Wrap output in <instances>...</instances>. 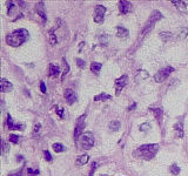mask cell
<instances>
[{
    "instance_id": "6da1fadb",
    "label": "cell",
    "mask_w": 188,
    "mask_h": 176,
    "mask_svg": "<svg viewBox=\"0 0 188 176\" xmlns=\"http://www.w3.org/2000/svg\"><path fill=\"white\" fill-rule=\"evenodd\" d=\"M30 37V33L25 28H19L16 29L12 33H10L7 37H6V43H8L12 47H19L20 45L26 41Z\"/></svg>"
},
{
    "instance_id": "7a4b0ae2",
    "label": "cell",
    "mask_w": 188,
    "mask_h": 176,
    "mask_svg": "<svg viewBox=\"0 0 188 176\" xmlns=\"http://www.w3.org/2000/svg\"><path fill=\"white\" fill-rule=\"evenodd\" d=\"M159 150V144L152 143V144H142L140 146L138 149L134 151V155L138 157H141L144 160H150L153 159L155 154Z\"/></svg>"
},
{
    "instance_id": "3957f363",
    "label": "cell",
    "mask_w": 188,
    "mask_h": 176,
    "mask_svg": "<svg viewBox=\"0 0 188 176\" xmlns=\"http://www.w3.org/2000/svg\"><path fill=\"white\" fill-rule=\"evenodd\" d=\"M160 19H162L161 13H160L159 11L153 12V14H150L149 20H148L147 25H146L145 28H144V31H142V35H145V34H147V32H149L150 29H152V27L154 26V24H155L156 21H159Z\"/></svg>"
},
{
    "instance_id": "277c9868",
    "label": "cell",
    "mask_w": 188,
    "mask_h": 176,
    "mask_svg": "<svg viewBox=\"0 0 188 176\" xmlns=\"http://www.w3.org/2000/svg\"><path fill=\"white\" fill-rule=\"evenodd\" d=\"M174 72V68L173 67H165V68H162L161 70H159L155 75H154V80L156 82H163L165 80H167V78L171 75V73Z\"/></svg>"
},
{
    "instance_id": "5b68a950",
    "label": "cell",
    "mask_w": 188,
    "mask_h": 176,
    "mask_svg": "<svg viewBox=\"0 0 188 176\" xmlns=\"http://www.w3.org/2000/svg\"><path fill=\"white\" fill-rule=\"evenodd\" d=\"M105 13H106V7L103 5H97L94 8V16L93 19L97 24H102L105 20Z\"/></svg>"
},
{
    "instance_id": "8992f818",
    "label": "cell",
    "mask_w": 188,
    "mask_h": 176,
    "mask_svg": "<svg viewBox=\"0 0 188 176\" xmlns=\"http://www.w3.org/2000/svg\"><path fill=\"white\" fill-rule=\"evenodd\" d=\"M85 117L86 115H81L78 121H76V124H75V129H74V140L78 141L79 138L81 136V134L84 132V127H85Z\"/></svg>"
},
{
    "instance_id": "52a82bcc",
    "label": "cell",
    "mask_w": 188,
    "mask_h": 176,
    "mask_svg": "<svg viewBox=\"0 0 188 176\" xmlns=\"http://www.w3.org/2000/svg\"><path fill=\"white\" fill-rule=\"evenodd\" d=\"M94 144V139L91 133L84 134L80 139V146L84 149H91Z\"/></svg>"
},
{
    "instance_id": "ba28073f",
    "label": "cell",
    "mask_w": 188,
    "mask_h": 176,
    "mask_svg": "<svg viewBox=\"0 0 188 176\" xmlns=\"http://www.w3.org/2000/svg\"><path fill=\"white\" fill-rule=\"evenodd\" d=\"M127 79H128L127 75H122V76H120L119 79L115 80L114 85H115V88H117V95H119V94L121 93V91H122V88L126 87V85H127Z\"/></svg>"
},
{
    "instance_id": "9c48e42d",
    "label": "cell",
    "mask_w": 188,
    "mask_h": 176,
    "mask_svg": "<svg viewBox=\"0 0 188 176\" xmlns=\"http://www.w3.org/2000/svg\"><path fill=\"white\" fill-rule=\"evenodd\" d=\"M64 96H65V99H66V102H67L68 105H73L75 102V100H76V95H75V93L73 92V89H71V88L65 91Z\"/></svg>"
},
{
    "instance_id": "30bf717a",
    "label": "cell",
    "mask_w": 188,
    "mask_h": 176,
    "mask_svg": "<svg viewBox=\"0 0 188 176\" xmlns=\"http://www.w3.org/2000/svg\"><path fill=\"white\" fill-rule=\"evenodd\" d=\"M119 10L122 14H127L132 10V4L127 0H122V1L119 2Z\"/></svg>"
},
{
    "instance_id": "8fae6325",
    "label": "cell",
    "mask_w": 188,
    "mask_h": 176,
    "mask_svg": "<svg viewBox=\"0 0 188 176\" xmlns=\"http://www.w3.org/2000/svg\"><path fill=\"white\" fill-rule=\"evenodd\" d=\"M37 12L38 14L43 18V21L45 22L46 20H47V16H46V12H45V5H44L43 1H39V2H37Z\"/></svg>"
},
{
    "instance_id": "7c38bea8",
    "label": "cell",
    "mask_w": 188,
    "mask_h": 176,
    "mask_svg": "<svg viewBox=\"0 0 188 176\" xmlns=\"http://www.w3.org/2000/svg\"><path fill=\"white\" fill-rule=\"evenodd\" d=\"M60 74V68L59 66L51 64L49 65V70H48V76L49 78H58Z\"/></svg>"
},
{
    "instance_id": "4fadbf2b",
    "label": "cell",
    "mask_w": 188,
    "mask_h": 176,
    "mask_svg": "<svg viewBox=\"0 0 188 176\" xmlns=\"http://www.w3.org/2000/svg\"><path fill=\"white\" fill-rule=\"evenodd\" d=\"M0 85H1V92L6 93V92H11L13 89V86L10 81H7L6 79H1L0 81Z\"/></svg>"
},
{
    "instance_id": "5bb4252c",
    "label": "cell",
    "mask_w": 188,
    "mask_h": 176,
    "mask_svg": "<svg viewBox=\"0 0 188 176\" xmlns=\"http://www.w3.org/2000/svg\"><path fill=\"white\" fill-rule=\"evenodd\" d=\"M7 126L10 129H24V126L22 124H16L12 120V116L8 114L7 115Z\"/></svg>"
},
{
    "instance_id": "9a60e30c",
    "label": "cell",
    "mask_w": 188,
    "mask_h": 176,
    "mask_svg": "<svg viewBox=\"0 0 188 176\" xmlns=\"http://www.w3.org/2000/svg\"><path fill=\"white\" fill-rule=\"evenodd\" d=\"M117 35L121 39H125V38L128 37V29L122 26H118L117 27Z\"/></svg>"
},
{
    "instance_id": "2e32d148",
    "label": "cell",
    "mask_w": 188,
    "mask_h": 176,
    "mask_svg": "<svg viewBox=\"0 0 188 176\" xmlns=\"http://www.w3.org/2000/svg\"><path fill=\"white\" fill-rule=\"evenodd\" d=\"M149 111L154 114V116H155V119L158 120V122L161 123V121H162V108H149Z\"/></svg>"
},
{
    "instance_id": "e0dca14e",
    "label": "cell",
    "mask_w": 188,
    "mask_h": 176,
    "mask_svg": "<svg viewBox=\"0 0 188 176\" xmlns=\"http://www.w3.org/2000/svg\"><path fill=\"white\" fill-rule=\"evenodd\" d=\"M88 160H89V156H88L87 154H84V155L78 156V159L75 160V163H76L78 165H84L88 162Z\"/></svg>"
},
{
    "instance_id": "ac0fdd59",
    "label": "cell",
    "mask_w": 188,
    "mask_h": 176,
    "mask_svg": "<svg viewBox=\"0 0 188 176\" xmlns=\"http://www.w3.org/2000/svg\"><path fill=\"white\" fill-rule=\"evenodd\" d=\"M120 127H121V124H120L119 121H111L109 124H108V128H109V130H112V132H117V130H119Z\"/></svg>"
},
{
    "instance_id": "d6986e66",
    "label": "cell",
    "mask_w": 188,
    "mask_h": 176,
    "mask_svg": "<svg viewBox=\"0 0 188 176\" xmlns=\"http://www.w3.org/2000/svg\"><path fill=\"white\" fill-rule=\"evenodd\" d=\"M174 129L177 132L179 138H183V129H182V122H179L174 124Z\"/></svg>"
},
{
    "instance_id": "ffe728a7",
    "label": "cell",
    "mask_w": 188,
    "mask_h": 176,
    "mask_svg": "<svg viewBox=\"0 0 188 176\" xmlns=\"http://www.w3.org/2000/svg\"><path fill=\"white\" fill-rule=\"evenodd\" d=\"M111 97L112 96L106 94V93H101V94H99V95H97L94 97V101H106V100L111 99Z\"/></svg>"
},
{
    "instance_id": "44dd1931",
    "label": "cell",
    "mask_w": 188,
    "mask_h": 176,
    "mask_svg": "<svg viewBox=\"0 0 188 176\" xmlns=\"http://www.w3.org/2000/svg\"><path fill=\"white\" fill-rule=\"evenodd\" d=\"M169 171L172 173L173 175H179V173H180V167L177 165H169Z\"/></svg>"
},
{
    "instance_id": "7402d4cb",
    "label": "cell",
    "mask_w": 188,
    "mask_h": 176,
    "mask_svg": "<svg viewBox=\"0 0 188 176\" xmlns=\"http://www.w3.org/2000/svg\"><path fill=\"white\" fill-rule=\"evenodd\" d=\"M102 65L101 64H98V62H93V64L91 65V70L93 72V73H99V70H101Z\"/></svg>"
},
{
    "instance_id": "603a6c76",
    "label": "cell",
    "mask_w": 188,
    "mask_h": 176,
    "mask_svg": "<svg viewBox=\"0 0 188 176\" xmlns=\"http://www.w3.org/2000/svg\"><path fill=\"white\" fill-rule=\"evenodd\" d=\"M188 37V28H182L180 33H179V35H177V39L179 40H183V39H186Z\"/></svg>"
},
{
    "instance_id": "cb8c5ba5",
    "label": "cell",
    "mask_w": 188,
    "mask_h": 176,
    "mask_svg": "<svg viewBox=\"0 0 188 176\" xmlns=\"http://www.w3.org/2000/svg\"><path fill=\"white\" fill-rule=\"evenodd\" d=\"M52 147H53L55 153H62V151H65V147L61 143H54Z\"/></svg>"
},
{
    "instance_id": "d4e9b609",
    "label": "cell",
    "mask_w": 188,
    "mask_h": 176,
    "mask_svg": "<svg viewBox=\"0 0 188 176\" xmlns=\"http://www.w3.org/2000/svg\"><path fill=\"white\" fill-rule=\"evenodd\" d=\"M160 37H161V39L165 41V43H167V41L172 38V34H171L169 32H162L161 34H160Z\"/></svg>"
},
{
    "instance_id": "484cf974",
    "label": "cell",
    "mask_w": 188,
    "mask_h": 176,
    "mask_svg": "<svg viewBox=\"0 0 188 176\" xmlns=\"http://www.w3.org/2000/svg\"><path fill=\"white\" fill-rule=\"evenodd\" d=\"M1 144H2V154L5 155L6 153H8V151H10V146H8V143L6 142L5 140H2V141H1Z\"/></svg>"
},
{
    "instance_id": "4316f807",
    "label": "cell",
    "mask_w": 188,
    "mask_h": 176,
    "mask_svg": "<svg viewBox=\"0 0 188 176\" xmlns=\"http://www.w3.org/2000/svg\"><path fill=\"white\" fill-rule=\"evenodd\" d=\"M8 140H10V142L11 143H18L19 142V136L18 135H16V134H11L10 136H8Z\"/></svg>"
},
{
    "instance_id": "83f0119b",
    "label": "cell",
    "mask_w": 188,
    "mask_h": 176,
    "mask_svg": "<svg viewBox=\"0 0 188 176\" xmlns=\"http://www.w3.org/2000/svg\"><path fill=\"white\" fill-rule=\"evenodd\" d=\"M172 4H174L177 7L182 8V10H185V8H186V2H183V1H172Z\"/></svg>"
},
{
    "instance_id": "f1b7e54d",
    "label": "cell",
    "mask_w": 188,
    "mask_h": 176,
    "mask_svg": "<svg viewBox=\"0 0 188 176\" xmlns=\"http://www.w3.org/2000/svg\"><path fill=\"white\" fill-rule=\"evenodd\" d=\"M75 61H76V65H78V67H79V68H85L86 62H85L82 59H76Z\"/></svg>"
},
{
    "instance_id": "f546056e",
    "label": "cell",
    "mask_w": 188,
    "mask_h": 176,
    "mask_svg": "<svg viewBox=\"0 0 188 176\" xmlns=\"http://www.w3.org/2000/svg\"><path fill=\"white\" fill-rule=\"evenodd\" d=\"M44 157H45V160L48 161V162H51V161L53 160V159H52V156H51V154H49L48 150H44Z\"/></svg>"
},
{
    "instance_id": "4dcf8cb0",
    "label": "cell",
    "mask_w": 188,
    "mask_h": 176,
    "mask_svg": "<svg viewBox=\"0 0 188 176\" xmlns=\"http://www.w3.org/2000/svg\"><path fill=\"white\" fill-rule=\"evenodd\" d=\"M148 129H149V123L146 122V123H142V124L140 126V130H141V132H147Z\"/></svg>"
},
{
    "instance_id": "1f68e13d",
    "label": "cell",
    "mask_w": 188,
    "mask_h": 176,
    "mask_svg": "<svg viewBox=\"0 0 188 176\" xmlns=\"http://www.w3.org/2000/svg\"><path fill=\"white\" fill-rule=\"evenodd\" d=\"M27 174H28V176H35L39 174V170H33V169H31V168H28L27 169Z\"/></svg>"
},
{
    "instance_id": "d6a6232c",
    "label": "cell",
    "mask_w": 188,
    "mask_h": 176,
    "mask_svg": "<svg viewBox=\"0 0 188 176\" xmlns=\"http://www.w3.org/2000/svg\"><path fill=\"white\" fill-rule=\"evenodd\" d=\"M64 65H65V70H64V74H62V80H64L65 75L68 73V70H70V67H68V64L66 62V59H64Z\"/></svg>"
},
{
    "instance_id": "836d02e7",
    "label": "cell",
    "mask_w": 188,
    "mask_h": 176,
    "mask_svg": "<svg viewBox=\"0 0 188 176\" xmlns=\"http://www.w3.org/2000/svg\"><path fill=\"white\" fill-rule=\"evenodd\" d=\"M55 112H57V114H58V115H59L61 119L64 117V109H62V108H60V107H57V108H55Z\"/></svg>"
},
{
    "instance_id": "e575fe53",
    "label": "cell",
    "mask_w": 188,
    "mask_h": 176,
    "mask_svg": "<svg viewBox=\"0 0 188 176\" xmlns=\"http://www.w3.org/2000/svg\"><path fill=\"white\" fill-rule=\"evenodd\" d=\"M49 35H51V43H52V45H55V43H57V38L54 35L53 31L49 32Z\"/></svg>"
},
{
    "instance_id": "d590c367",
    "label": "cell",
    "mask_w": 188,
    "mask_h": 176,
    "mask_svg": "<svg viewBox=\"0 0 188 176\" xmlns=\"http://www.w3.org/2000/svg\"><path fill=\"white\" fill-rule=\"evenodd\" d=\"M21 174H22V168L19 169V170L14 171V173H11L10 175H7V176H21Z\"/></svg>"
},
{
    "instance_id": "8d00e7d4",
    "label": "cell",
    "mask_w": 188,
    "mask_h": 176,
    "mask_svg": "<svg viewBox=\"0 0 188 176\" xmlns=\"http://www.w3.org/2000/svg\"><path fill=\"white\" fill-rule=\"evenodd\" d=\"M40 89H41L43 93H46V86H45V82H44V81L40 82Z\"/></svg>"
},
{
    "instance_id": "74e56055",
    "label": "cell",
    "mask_w": 188,
    "mask_h": 176,
    "mask_svg": "<svg viewBox=\"0 0 188 176\" xmlns=\"http://www.w3.org/2000/svg\"><path fill=\"white\" fill-rule=\"evenodd\" d=\"M40 128H41V124H40V123H37V124L34 126V134L38 133V132L40 130Z\"/></svg>"
},
{
    "instance_id": "f35d334b",
    "label": "cell",
    "mask_w": 188,
    "mask_h": 176,
    "mask_svg": "<svg viewBox=\"0 0 188 176\" xmlns=\"http://www.w3.org/2000/svg\"><path fill=\"white\" fill-rule=\"evenodd\" d=\"M95 168H97V163H95V162H93V165H92L91 174H89V176H93V174H94V170H95Z\"/></svg>"
},
{
    "instance_id": "ab89813d",
    "label": "cell",
    "mask_w": 188,
    "mask_h": 176,
    "mask_svg": "<svg viewBox=\"0 0 188 176\" xmlns=\"http://www.w3.org/2000/svg\"><path fill=\"white\" fill-rule=\"evenodd\" d=\"M101 176H108V175H101Z\"/></svg>"
}]
</instances>
